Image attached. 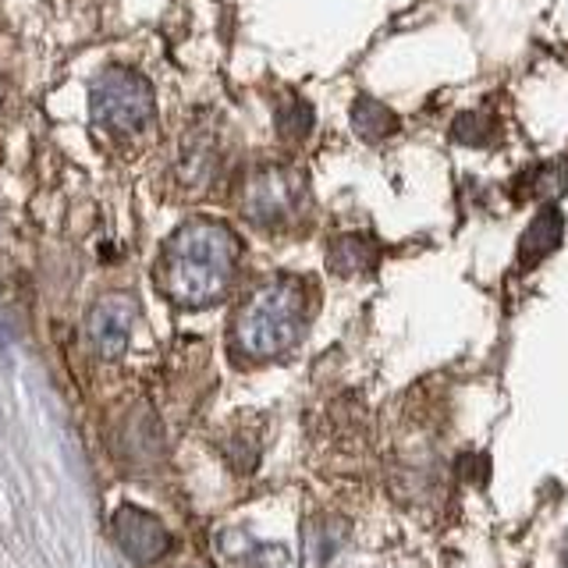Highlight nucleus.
I'll return each mask as SVG.
<instances>
[{
  "label": "nucleus",
  "instance_id": "f257e3e1",
  "mask_svg": "<svg viewBox=\"0 0 568 568\" xmlns=\"http://www.w3.org/2000/svg\"><path fill=\"white\" fill-rule=\"evenodd\" d=\"M239 260V239L221 221H189L168 239L160 281L164 292L178 306L200 310L217 302Z\"/></svg>",
  "mask_w": 568,
  "mask_h": 568
},
{
  "label": "nucleus",
  "instance_id": "f03ea898",
  "mask_svg": "<svg viewBox=\"0 0 568 568\" xmlns=\"http://www.w3.org/2000/svg\"><path fill=\"white\" fill-rule=\"evenodd\" d=\"M306 327V292L292 277L266 281L245 298L235 316V345L248 359H274L288 352Z\"/></svg>",
  "mask_w": 568,
  "mask_h": 568
},
{
  "label": "nucleus",
  "instance_id": "7ed1b4c3",
  "mask_svg": "<svg viewBox=\"0 0 568 568\" xmlns=\"http://www.w3.org/2000/svg\"><path fill=\"white\" fill-rule=\"evenodd\" d=\"M89 114L106 132H142L153 118V89L135 71L111 68L89 89Z\"/></svg>",
  "mask_w": 568,
  "mask_h": 568
},
{
  "label": "nucleus",
  "instance_id": "20e7f679",
  "mask_svg": "<svg viewBox=\"0 0 568 568\" xmlns=\"http://www.w3.org/2000/svg\"><path fill=\"white\" fill-rule=\"evenodd\" d=\"M302 200H306V178H302L295 168L266 164L245 178L239 206L253 224L281 227V224L295 221V213L302 210Z\"/></svg>",
  "mask_w": 568,
  "mask_h": 568
},
{
  "label": "nucleus",
  "instance_id": "39448f33",
  "mask_svg": "<svg viewBox=\"0 0 568 568\" xmlns=\"http://www.w3.org/2000/svg\"><path fill=\"white\" fill-rule=\"evenodd\" d=\"M111 526H114V540H118V547H121L132 561H139V565H153V561H160V558H168V555H171V547H174L168 526L160 523L156 515L142 511V508H135V505H121V508L114 511Z\"/></svg>",
  "mask_w": 568,
  "mask_h": 568
},
{
  "label": "nucleus",
  "instance_id": "423d86ee",
  "mask_svg": "<svg viewBox=\"0 0 568 568\" xmlns=\"http://www.w3.org/2000/svg\"><path fill=\"white\" fill-rule=\"evenodd\" d=\"M132 324H135V302L129 295H106L89 310V320H85L89 345H93L103 359H121L124 348H129Z\"/></svg>",
  "mask_w": 568,
  "mask_h": 568
},
{
  "label": "nucleus",
  "instance_id": "0eeeda50",
  "mask_svg": "<svg viewBox=\"0 0 568 568\" xmlns=\"http://www.w3.org/2000/svg\"><path fill=\"white\" fill-rule=\"evenodd\" d=\"M217 171H221V146H217V139H213V132L195 129L185 139L182 156H178V178H182L185 189L200 192V189L213 185Z\"/></svg>",
  "mask_w": 568,
  "mask_h": 568
},
{
  "label": "nucleus",
  "instance_id": "6e6552de",
  "mask_svg": "<svg viewBox=\"0 0 568 568\" xmlns=\"http://www.w3.org/2000/svg\"><path fill=\"white\" fill-rule=\"evenodd\" d=\"M377 245H373L369 239L363 235H342L334 245H331V253H327V263H331V271L334 274H342V277H355V274H366L377 266Z\"/></svg>",
  "mask_w": 568,
  "mask_h": 568
},
{
  "label": "nucleus",
  "instance_id": "1a4fd4ad",
  "mask_svg": "<svg viewBox=\"0 0 568 568\" xmlns=\"http://www.w3.org/2000/svg\"><path fill=\"white\" fill-rule=\"evenodd\" d=\"M561 213L555 206H547L537 221L526 227L523 235V263H540L544 256H550L561 242Z\"/></svg>",
  "mask_w": 568,
  "mask_h": 568
},
{
  "label": "nucleus",
  "instance_id": "9d476101",
  "mask_svg": "<svg viewBox=\"0 0 568 568\" xmlns=\"http://www.w3.org/2000/svg\"><path fill=\"white\" fill-rule=\"evenodd\" d=\"M352 124H355V132H359L366 142H377V139H384V135H390V132L398 129L395 114H390L384 103L369 100V97L355 100V106H352Z\"/></svg>",
  "mask_w": 568,
  "mask_h": 568
},
{
  "label": "nucleus",
  "instance_id": "9b49d317",
  "mask_svg": "<svg viewBox=\"0 0 568 568\" xmlns=\"http://www.w3.org/2000/svg\"><path fill=\"white\" fill-rule=\"evenodd\" d=\"M313 129V111H310V103H302V100H284L277 106V132L284 139H306Z\"/></svg>",
  "mask_w": 568,
  "mask_h": 568
},
{
  "label": "nucleus",
  "instance_id": "f8f14e48",
  "mask_svg": "<svg viewBox=\"0 0 568 568\" xmlns=\"http://www.w3.org/2000/svg\"><path fill=\"white\" fill-rule=\"evenodd\" d=\"M337 537H342V529L331 526V523H320V526L310 529V540H306V561H310V568H324L331 561L337 544H342Z\"/></svg>",
  "mask_w": 568,
  "mask_h": 568
},
{
  "label": "nucleus",
  "instance_id": "ddd939ff",
  "mask_svg": "<svg viewBox=\"0 0 568 568\" xmlns=\"http://www.w3.org/2000/svg\"><path fill=\"white\" fill-rule=\"evenodd\" d=\"M455 139L466 142V146H487L494 139V124L484 114H462L455 121Z\"/></svg>",
  "mask_w": 568,
  "mask_h": 568
}]
</instances>
